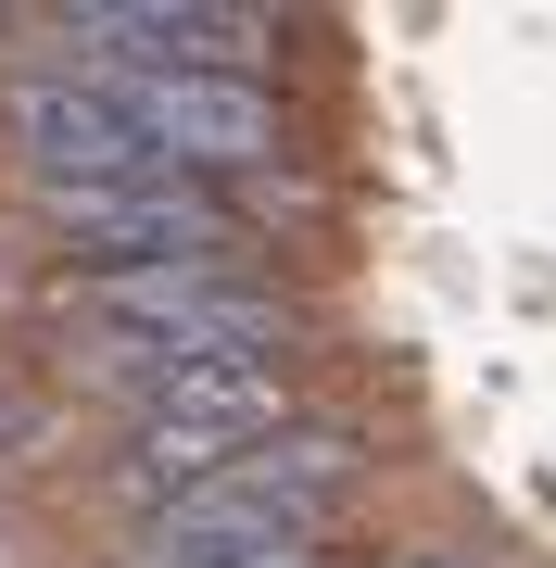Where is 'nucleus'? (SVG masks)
I'll return each mask as SVG.
<instances>
[{
  "label": "nucleus",
  "mask_w": 556,
  "mask_h": 568,
  "mask_svg": "<svg viewBox=\"0 0 556 568\" xmlns=\"http://www.w3.org/2000/svg\"><path fill=\"white\" fill-rule=\"evenodd\" d=\"M13 63H89V77H279L291 89V26L279 13H215V0H63V13L0 26Z\"/></svg>",
  "instance_id": "nucleus-1"
},
{
  "label": "nucleus",
  "mask_w": 556,
  "mask_h": 568,
  "mask_svg": "<svg viewBox=\"0 0 556 568\" xmlns=\"http://www.w3.org/2000/svg\"><path fill=\"white\" fill-rule=\"evenodd\" d=\"M39 265H178V253H253L241 203L215 178H63L26 190Z\"/></svg>",
  "instance_id": "nucleus-2"
},
{
  "label": "nucleus",
  "mask_w": 556,
  "mask_h": 568,
  "mask_svg": "<svg viewBox=\"0 0 556 568\" xmlns=\"http://www.w3.org/2000/svg\"><path fill=\"white\" fill-rule=\"evenodd\" d=\"M89 455H102V417L63 405L51 379H26V366L0 354V467H26V480H77Z\"/></svg>",
  "instance_id": "nucleus-3"
},
{
  "label": "nucleus",
  "mask_w": 556,
  "mask_h": 568,
  "mask_svg": "<svg viewBox=\"0 0 556 568\" xmlns=\"http://www.w3.org/2000/svg\"><path fill=\"white\" fill-rule=\"evenodd\" d=\"M367 568H518L494 530H405V544H380Z\"/></svg>",
  "instance_id": "nucleus-4"
}]
</instances>
